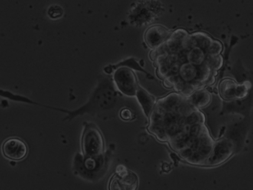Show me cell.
I'll return each mask as SVG.
<instances>
[{"instance_id": "6da1fadb", "label": "cell", "mask_w": 253, "mask_h": 190, "mask_svg": "<svg viewBox=\"0 0 253 190\" xmlns=\"http://www.w3.org/2000/svg\"><path fill=\"white\" fill-rule=\"evenodd\" d=\"M117 96L112 79H105L92 95L89 103L77 112H97L111 109L115 105Z\"/></svg>"}, {"instance_id": "7a4b0ae2", "label": "cell", "mask_w": 253, "mask_h": 190, "mask_svg": "<svg viewBox=\"0 0 253 190\" xmlns=\"http://www.w3.org/2000/svg\"><path fill=\"white\" fill-rule=\"evenodd\" d=\"M83 155L87 158L96 159L104 152L105 144L103 135L94 124L85 123L82 137Z\"/></svg>"}, {"instance_id": "3957f363", "label": "cell", "mask_w": 253, "mask_h": 190, "mask_svg": "<svg viewBox=\"0 0 253 190\" xmlns=\"http://www.w3.org/2000/svg\"><path fill=\"white\" fill-rule=\"evenodd\" d=\"M251 88V83L249 81L238 83L235 80L225 79L220 82L218 93L225 102L244 99L248 96Z\"/></svg>"}, {"instance_id": "277c9868", "label": "cell", "mask_w": 253, "mask_h": 190, "mask_svg": "<svg viewBox=\"0 0 253 190\" xmlns=\"http://www.w3.org/2000/svg\"><path fill=\"white\" fill-rule=\"evenodd\" d=\"M113 81L123 94L127 96H135L138 84L136 75L132 69L126 67H117L114 73Z\"/></svg>"}, {"instance_id": "5b68a950", "label": "cell", "mask_w": 253, "mask_h": 190, "mask_svg": "<svg viewBox=\"0 0 253 190\" xmlns=\"http://www.w3.org/2000/svg\"><path fill=\"white\" fill-rule=\"evenodd\" d=\"M233 152L232 142L227 139H220L214 143L210 155L207 158L204 165L207 166L221 165L232 156Z\"/></svg>"}, {"instance_id": "8992f818", "label": "cell", "mask_w": 253, "mask_h": 190, "mask_svg": "<svg viewBox=\"0 0 253 190\" xmlns=\"http://www.w3.org/2000/svg\"><path fill=\"white\" fill-rule=\"evenodd\" d=\"M2 153L7 159L20 161L25 159L28 155V146L21 139L9 138L4 142L2 147Z\"/></svg>"}, {"instance_id": "52a82bcc", "label": "cell", "mask_w": 253, "mask_h": 190, "mask_svg": "<svg viewBox=\"0 0 253 190\" xmlns=\"http://www.w3.org/2000/svg\"><path fill=\"white\" fill-rule=\"evenodd\" d=\"M139 185L138 175L132 171H123L113 175L109 182V190H137Z\"/></svg>"}, {"instance_id": "ba28073f", "label": "cell", "mask_w": 253, "mask_h": 190, "mask_svg": "<svg viewBox=\"0 0 253 190\" xmlns=\"http://www.w3.org/2000/svg\"><path fill=\"white\" fill-rule=\"evenodd\" d=\"M170 34V31L165 27L162 26H153L146 30L144 40L148 47L155 50L162 47Z\"/></svg>"}, {"instance_id": "9c48e42d", "label": "cell", "mask_w": 253, "mask_h": 190, "mask_svg": "<svg viewBox=\"0 0 253 190\" xmlns=\"http://www.w3.org/2000/svg\"><path fill=\"white\" fill-rule=\"evenodd\" d=\"M146 117L149 118L156 105V99L139 85L135 94Z\"/></svg>"}, {"instance_id": "30bf717a", "label": "cell", "mask_w": 253, "mask_h": 190, "mask_svg": "<svg viewBox=\"0 0 253 190\" xmlns=\"http://www.w3.org/2000/svg\"><path fill=\"white\" fill-rule=\"evenodd\" d=\"M186 98H187L189 103L198 110L207 107V105H209L211 100H212V96H211L210 93L205 89L195 90L190 96Z\"/></svg>"}, {"instance_id": "8fae6325", "label": "cell", "mask_w": 253, "mask_h": 190, "mask_svg": "<svg viewBox=\"0 0 253 190\" xmlns=\"http://www.w3.org/2000/svg\"><path fill=\"white\" fill-rule=\"evenodd\" d=\"M247 98L238 100L231 101V102H225L224 105V112L230 113V112L243 113V112L247 111L248 109V102Z\"/></svg>"}, {"instance_id": "7c38bea8", "label": "cell", "mask_w": 253, "mask_h": 190, "mask_svg": "<svg viewBox=\"0 0 253 190\" xmlns=\"http://www.w3.org/2000/svg\"><path fill=\"white\" fill-rule=\"evenodd\" d=\"M63 11L58 5H52L48 9V14L52 19H58L63 15Z\"/></svg>"}, {"instance_id": "4fadbf2b", "label": "cell", "mask_w": 253, "mask_h": 190, "mask_svg": "<svg viewBox=\"0 0 253 190\" xmlns=\"http://www.w3.org/2000/svg\"><path fill=\"white\" fill-rule=\"evenodd\" d=\"M120 117L125 121H132L135 119V113L129 109H122L120 113Z\"/></svg>"}, {"instance_id": "5bb4252c", "label": "cell", "mask_w": 253, "mask_h": 190, "mask_svg": "<svg viewBox=\"0 0 253 190\" xmlns=\"http://www.w3.org/2000/svg\"><path fill=\"white\" fill-rule=\"evenodd\" d=\"M126 170V168H125L124 165H119L116 169V173H120V172H123V171Z\"/></svg>"}]
</instances>
